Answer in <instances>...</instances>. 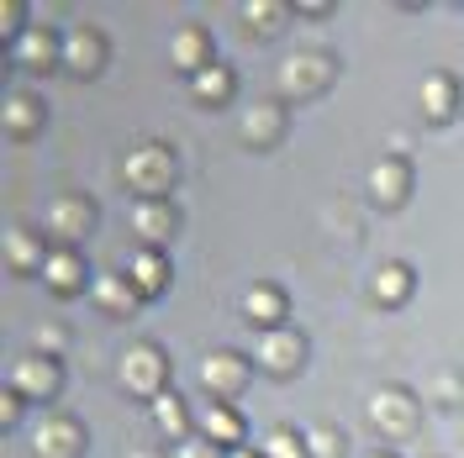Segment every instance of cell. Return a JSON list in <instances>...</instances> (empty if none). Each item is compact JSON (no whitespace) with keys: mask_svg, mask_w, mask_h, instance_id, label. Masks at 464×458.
<instances>
[{"mask_svg":"<svg viewBox=\"0 0 464 458\" xmlns=\"http://www.w3.org/2000/svg\"><path fill=\"white\" fill-rule=\"evenodd\" d=\"M370 422L385 432H411L417 427V401L406 390H380L375 401H370Z\"/></svg>","mask_w":464,"mask_h":458,"instance_id":"52a82bcc","label":"cell"},{"mask_svg":"<svg viewBox=\"0 0 464 458\" xmlns=\"http://www.w3.org/2000/svg\"><path fill=\"white\" fill-rule=\"evenodd\" d=\"M264 458H312V448H306V437H295V432H269L264 437V448H259Z\"/></svg>","mask_w":464,"mask_h":458,"instance_id":"484cf974","label":"cell"},{"mask_svg":"<svg viewBox=\"0 0 464 458\" xmlns=\"http://www.w3.org/2000/svg\"><path fill=\"white\" fill-rule=\"evenodd\" d=\"M22 396H16V390H5V401H0V422H5V427H11V422H16V411H22Z\"/></svg>","mask_w":464,"mask_h":458,"instance_id":"4dcf8cb0","label":"cell"},{"mask_svg":"<svg viewBox=\"0 0 464 458\" xmlns=\"http://www.w3.org/2000/svg\"><path fill=\"white\" fill-rule=\"evenodd\" d=\"M101 58H106V48H101V37H95V32H69V37H63V63H69V69H74V74H95V69H101Z\"/></svg>","mask_w":464,"mask_h":458,"instance_id":"30bf717a","label":"cell"},{"mask_svg":"<svg viewBox=\"0 0 464 458\" xmlns=\"http://www.w3.org/2000/svg\"><path fill=\"white\" fill-rule=\"evenodd\" d=\"M227 458H264V453H248V448H232Z\"/></svg>","mask_w":464,"mask_h":458,"instance_id":"1f68e13d","label":"cell"},{"mask_svg":"<svg viewBox=\"0 0 464 458\" xmlns=\"http://www.w3.org/2000/svg\"><path fill=\"white\" fill-rule=\"evenodd\" d=\"M306 448H312V458H338L343 453V437L333 427H317V432H306Z\"/></svg>","mask_w":464,"mask_h":458,"instance_id":"f1b7e54d","label":"cell"},{"mask_svg":"<svg viewBox=\"0 0 464 458\" xmlns=\"http://www.w3.org/2000/svg\"><path fill=\"white\" fill-rule=\"evenodd\" d=\"M95 301L106 311H132L138 306V285H127L121 274H95Z\"/></svg>","mask_w":464,"mask_h":458,"instance_id":"d6986e66","label":"cell"},{"mask_svg":"<svg viewBox=\"0 0 464 458\" xmlns=\"http://www.w3.org/2000/svg\"><path fill=\"white\" fill-rule=\"evenodd\" d=\"M201 437H206V443H217V448H237L243 422L232 416L227 406H206V411H201Z\"/></svg>","mask_w":464,"mask_h":458,"instance_id":"9a60e30c","label":"cell"},{"mask_svg":"<svg viewBox=\"0 0 464 458\" xmlns=\"http://www.w3.org/2000/svg\"><path fill=\"white\" fill-rule=\"evenodd\" d=\"M164 379H169V364H164L159 348H148V343L127 348V358H121V385H127V390L159 401V396H164Z\"/></svg>","mask_w":464,"mask_h":458,"instance_id":"7a4b0ae2","label":"cell"},{"mask_svg":"<svg viewBox=\"0 0 464 458\" xmlns=\"http://www.w3.org/2000/svg\"><path fill=\"white\" fill-rule=\"evenodd\" d=\"M280 311H285L280 290L254 285L248 295H243V316H248V321H259V332H269V327H280Z\"/></svg>","mask_w":464,"mask_h":458,"instance_id":"5bb4252c","label":"cell"},{"mask_svg":"<svg viewBox=\"0 0 464 458\" xmlns=\"http://www.w3.org/2000/svg\"><path fill=\"white\" fill-rule=\"evenodd\" d=\"M169 179H174L169 148H138V153H127V185H132L143 201H164Z\"/></svg>","mask_w":464,"mask_h":458,"instance_id":"6da1fadb","label":"cell"},{"mask_svg":"<svg viewBox=\"0 0 464 458\" xmlns=\"http://www.w3.org/2000/svg\"><path fill=\"white\" fill-rule=\"evenodd\" d=\"M243 16L259 22V32H275V22H285V5H275V0H248Z\"/></svg>","mask_w":464,"mask_h":458,"instance_id":"83f0119b","label":"cell"},{"mask_svg":"<svg viewBox=\"0 0 464 458\" xmlns=\"http://www.w3.org/2000/svg\"><path fill=\"white\" fill-rule=\"evenodd\" d=\"M132 232H138V237H148V243H164V237L174 232L169 201H138V211H132Z\"/></svg>","mask_w":464,"mask_h":458,"instance_id":"7c38bea8","label":"cell"},{"mask_svg":"<svg viewBox=\"0 0 464 458\" xmlns=\"http://www.w3.org/2000/svg\"><path fill=\"white\" fill-rule=\"evenodd\" d=\"M153 422H159V432H169L174 443H185V437H190V432H185V401L169 396V390L153 401Z\"/></svg>","mask_w":464,"mask_h":458,"instance_id":"44dd1931","label":"cell"},{"mask_svg":"<svg viewBox=\"0 0 464 458\" xmlns=\"http://www.w3.org/2000/svg\"><path fill=\"white\" fill-rule=\"evenodd\" d=\"M254 358H259L269 374H290V369H301L306 343H301V332H290V327H269V332H259Z\"/></svg>","mask_w":464,"mask_h":458,"instance_id":"3957f363","label":"cell"},{"mask_svg":"<svg viewBox=\"0 0 464 458\" xmlns=\"http://www.w3.org/2000/svg\"><path fill=\"white\" fill-rule=\"evenodd\" d=\"M190 90H196L201 100H227L232 95V74L222 69V63H211V69H201V74H190Z\"/></svg>","mask_w":464,"mask_h":458,"instance_id":"cb8c5ba5","label":"cell"},{"mask_svg":"<svg viewBox=\"0 0 464 458\" xmlns=\"http://www.w3.org/2000/svg\"><path fill=\"white\" fill-rule=\"evenodd\" d=\"M43 280H48L53 290H63V295H69V290L85 280V263H80V253L58 248V253H48V263H43Z\"/></svg>","mask_w":464,"mask_h":458,"instance_id":"2e32d148","label":"cell"},{"mask_svg":"<svg viewBox=\"0 0 464 458\" xmlns=\"http://www.w3.org/2000/svg\"><path fill=\"white\" fill-rule=\"evenodd\" d=\"M164 280H169V263H164L159 253H138L132 258V285L143 290V295H159Z\"/></svg>","mask_w":464,"mask_h":458,"instance_id":"ffe728a7","label":"cell"},{"mask_svg":"<svg viewBox=\"0 0 464 458\" xmlns=\"http://www.w3.org/2000/svg\"><path fill=\"white\" fill-rule=\"evenodd\" d=\"M11 390L32 396V401H48L58 390V364L53 358H16L11 364Z\"/></svg>","mask_w":464,"mask_h":458,"instance_id":"277c9868","label":"cell"},{"mask_svg":"<svg viewBox=\"0 0 464 458\" xmlns=\"http://www.w3.org/2000/svg\"><path fill=\"white\" fill-rule=\"evenodd\" d=\"M32 448H37V458H74L80 453V427L53 416V422H43L32 432Z\"/></svg>","mask_w":464,"mask_h":458,"instance_id":"ba28073f","label":"cell"},{"mask_svg":"<svg viewBox=\"0 0 464 458\" xmlns=\"http://www.w3.org/2000/svg\"><path fill=\"white\" fill-rule=\"evenodd\" d=\"M179 458H222V453H217V443H206V437H185V443H179Z\"/></svg>","mask_w":464,"mask_h":458,"instance_id":"f546056e","label":"cell"},{"mask_svg":"<svg viewBox=\"0 0 464 458\" xmlns=\"http://www.w3.org/2000/svg\"><path fill=\"white\" fill-rule=\"evenodd\" d=\"M406 295H411V269H406V263H385V269H375V301L401 306Z\"/></svg>","mask_w":464,"mask_h":458,"instance_id":"ac0fdd59","label":"cell"},{"mask_svg":"<svg viewBox=\"0 0 464 458\" xmlns=\"http://www.w3.org/2000/svg\"><path fill=\"white\" fill-rule=\"evenodd\" d=\"M53 53H58V43L48 37V27H27L16 43H11V58H16L22 69H48Z\"/></svg>","mask_w":464,"mask_h":458,"instance_id":"9c48e42d","label":"cell"},{"mask_svg":"<svg viewBox=\"0 0 464 458\" xmlns=\"http://www.w3.org/2000/svg\"><path fill=\"white\" fill-rule=\"evenodd\" d=\"M375 458H385V453H375Z\"/></svg>","mask_w":464,"mask_h":458,"instance_id":"d6a6232c","label":"cell"},{"mask_svg":"<svg viewBox=\"0 0 464 458\" xmlns=\"http://www.w3.org/2000/svg\"><path fill=\"white\" fill-rule=\"evenodd\" d=\"M48 227H53V237H63V243L85 237V227H90V205H85V196H69V201H58L53 211H48Z\"/></svg>","mask_w":464,"mask_h":458,"instance_id":"8fae6325","label":"cell"},{"mask_svg":"<svg viewBox=\"0 0 464 458\" xmlns=\"http://www.w3.org/2000/svg\"><path fill=\"white\" fill-rule=\"evenodd\" d=\"M422 111L433 116V121H443V116L454 111V80H449V74H433V80L422 85Z\"/></svg>","mask_w":464,"mask_h":458,"instance_id":"7402d4cb","label":"cell"},{"mask_svg":"<svg viewBox=\"0 0 464 458\" xmlns=\"http://www.w3.org/2000/svg\"><path fill=\"white\" fill-rule=\"evenodd\" d=\"M327 80H333L327 58L301 53V58H285V63H280V90H285V95H312V90H322Z\"/></svg>","mask_w":464,"mask_h":458,"instance_id":"5b68a950","label":"cell"},{"mask_svg":"<svg viewBox=\"0 0 464 458\" xmlns=\"http://www.w3.org/2000/svg\"><path fill=\"white\" fill-rule=\"evenodd\" d=\"M243 138L248 143H275L280 138V111L275 106H254V111L243 116Z\"/></svg>","mask_w":464,"mask_h":458,"instance_id":"603a6c76","label":"cell"},{"mask_svg":"<svg viewBox=\"0 0 464 458\" xmlns=\"http://www.w3.org/2000/svg\"><path fill=\"white\" fill-rule=\"evenodd\" d=\"M174 63L190 69V74L211 69V37H206V27H185L179 37H174Z\"/></svg>","mask_w":464,"mask_h":458,"instance_id":"4fadbf2b","label":"cell"},{"mask_svg":"<svg viewBox=\"0 0 464 458\" xmlns=\"http://www.w3.org/2000/svg\"><path fill=\"white\" fill-rule=\"evenodd\" d=\"M5 253H11V263H16V269H32V263L43 269V263H48V258H43V248L32 243V232H22V227L5 232Z\"/></svg>","mask_w":464,"mask_h":458,"instance_id":"d4e9b609","label":"cell"},{"mask_svg":"<svg viewBox=\"0 0 464 458\" xmlns=\"http://www.w3.org/2000/svg\"><path fill=\"white\" fill-rule=\"evenodd\" d=\"M370 190H375V201L396 205L406 196V169L396 164V158H380L375 169H370Z\"/></svg>","mask_w":464,"mask_h":458,"instance_id":"e0dca14e","label":"cell"},{"mask_svg":"<svg viewBox=\"0 0 464 458\" xmlns=\"http://www.w3.org/2000/svg\"><path fill=\"white\" fill-rule=\"evenodd\" d=\"M5 127H11V132H32V127H37V106H32L27 95H11V100H5Z\"/></svg>","mask_w":464,"mask_h":458,"instance_id":"4316f807","label":"cell"},{"mask_svg":"<svg viewBox=\"0 0 464 458\" xmlns=\"http://www.w3.org/2000/svg\"><path fill=\"white\" fill-rule=\"evenodd\" d=\"M201 385L211 396H237V390L248 385V364H243L237 353H211L201 364Z\"/></svg>","mask_w":464,"mask_h":458,"instance_id":"8992f818","label":"cell"}]
</instances>
